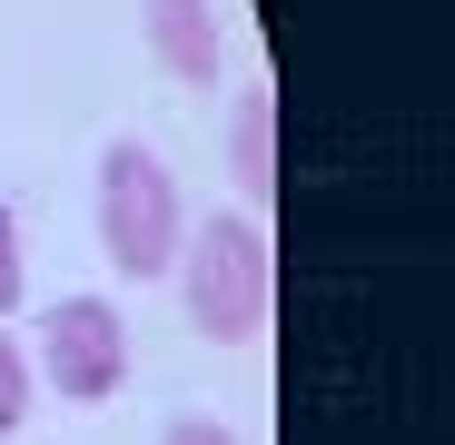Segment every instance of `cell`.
Returning <instances> with one entry per match:
<instances>
[{"instance_id": "cell-1", "label": "cell", "mask_w": 455, "mask_h": 445, "mask_svg": "<svg viewBox=\"0 0 455 445\" xmlns=\"http://www.w3.org/2000/svg\"><path fill=\"white\" fill-rule=\"evenodd\" d=\"M179 297H188V327L218 346H248L277 307V267H267V228L258 218H198L179 238Z\"/></svg>"}, {"instance_id": "cell-2", "label": "cell", "mask_w": 455, "mask_h": 445, "mask_svg": "<svg viewBox=\"0 0 455 445\" xmlns=\"http://www.w3.org/2000/svg\"><path fill=\"white\" fill-rule=\"evenodd\" d=\"M179 238H188V218H179V179L159 148H100V248L119 277H169L179 267Z\"/></svg>"}, {"instance_id": "cell-3", "label": "cell", "mask_w": 455, "mask_h": 445, "mask_svg": "<svg viewBox=\"0 0 455 445\" xmlns=\"http://www.w3.org/2000/svg\"><path fill=\"white\" fill-rule=\"evenodd\" d=\"M40 377H50L69 406L119 396V377H129V327H119L109 297H60V307L40 317Z\"/></svg>"}, {"instance_id": "cell-4", "label": "cell", "mask_w": 455, "mask_h": 445, "mask_svg": "<svg viewBox=\"0 0 455 445\" xmlns=\"http://www.w3.org/2000/svg\"><path fill=\"white\" fill-rule=\"evenodd\" d=\"M148 40H159L169 80L218 90V60H228V40H218V11H208V0H148Z\"/></svg>"}, {"instance_id": "cell-5", "label": "cell", "mask_w": 455, "mask_h": 445, "mask_svg": "<svg viewBox=\"0 0 455 445\" xmlns=\"http://www.w3.org/2000/svg\"><path fill=\"white\" fill-rule=\"evenodd\" d=\"M228 169H238V188H248L258 208L277 198V90H267V80H248L238 109H228Z\"/></svg>"}, {"instance_id": "cell-6", "label": "cell", "mask_w": 455, "mask_h": 445, "mask_svg": "<svg viewBox=\"0 0 455 445\" xmlns=\"http://www.w3.org/2000/svg\"><path fill=\"white\" fill-rule=\"evenodd\" d=\"M20 416H30V346L0 337V435H11Z\"/></svg>"}, {"instance_id": "cell-7", "label": "cell", "mask_w": 455, "mask_h": 445, "mask_svg": "<svg viewBox=\"0 0 455 445\" xmlns=\"http://www.w3.org/2000/svg\"><path fill=\"white\" fill-rule=\"evenodd\" d=\"M0 307H20V228H11V208H0Z\"/></svg>"}, {"instance_id": "cell-8", "label": "cell", "mask_w": 455, "mask_h": 445, "mask_svg": "<svg viewBox=\"0 0 455 445\" xmlns=\"http://www.w3.org/2000/svg\"><path fill=\"white\" fill-rule=\"evenodd\" d=\"M159 445H238V435H228V425H218V416H179V425H169V435H159Z\"/></svg>"}]
</instances>
